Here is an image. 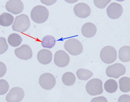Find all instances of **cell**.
I'll list each match as a JSON object with an SVG mask.
<instances>
[{
  "label": "cell",
  "mask_w": 130,
  "mask_h": 102,
  "mask_svg": "<svg viewBox=\"0 0 130 102\" xmlns=\"http://www.w3.org/2000/svg\"><path fill=\"white\" fill-rule=\"evenodd\" d=\"M97 31L96 26L92 23L88 22L85 24L81 28V33L86 38H92L95 36Z\"/></svg>",
  "instance_id": "9a60e30c"
},
{
  "label": "cell",
  "mask_w": 130,
  "mask_h": 102,
  "mask_svg": "<svg viewBox=\"0 0 130 102\" xmlns=\"http://www.w3.org/2000/svg\"><path fill=\"white\" fill-rule=\"evenodd\" d=\"M8 44L4 37L0 38V54H3L8 49Z\"/></svg>",
  "instance_id": "d4e9b609"
},
{
  "label": "cell",
  "mask_w": 130,
  "mask_h": 102,
  "mask_svg": "<svg viewBox=\"0 0 130 102\" xmlns=\"http://www.w3.org/2000/svg\"><path fill=\"white\" fill-rule=\"evenodd\" d=\"M126 73V68L120 63L114 64L108 66L106 69V74L109 77L118 78Z\"/></svg>",
  "instance_id": "52a82bcc"
},
{
  "label": "cell",
  "mask_w": 130,
  "mask_h": 102,
  "mask_svg": "<svg viewBox=\"0 0 130 102\" xmlns=\"http://www.w3.org/2000/svg\"><path fill=\"white\" fill-rule=\"evenodd\" d=\"M118 101H126V102H129L130 101V96L129 95H122L118 99Z\"/></svg>",
  "instance_id": "83f0119b"
},
{
  "label": "cell",
  "mask_w": 130,
  "mask_h": 102,
  "mask_svg": "<svg viewBox=\"0 0 130 102\" xmlns=\"http://www.w3.org/2000/svg\"><path fill=\"white\" fill-rule=\"evenodd\" d=\"M15 55L22 60H29L32 57V52L30 46L24 44L14 50Z\"/></svg>",
  "instance_id": "4fadbf2b"
},
{
  "label": "cell",
  "mask_w": 130,
  "mask_h": 102,
  "mask_svg": "<svg viewBox=\"0 0 130 102\" xmlns=\"http://www.w3.org/2000/svg\"><path fill=\"white\" fill-rule=\"evenodd\" d=\"M13 16L7 12H3L0 15V25L3 27H9L14 24Z\"/></svg>",
  "instance_id": "2e32d148"
},
{
  "label": "cell",
  "mask_w": 130,
  "mask_h": 102,
  "mask_svg": "<svg viewBox=\"0 0 130 102\" xmlns=\"http://www.w3.org/2000/svg\"><path fill=\"white\" fill-rule=\"evenodd\" d=\"M104 89L108 93H115L118 89L117 82L112 79L107 80L104 84Z\"/></svg>",
  "instance_id": "ac0fdd59"
},
{
  "label": "cell",
  "mask_w": 130,
  "mask_h": 102,
  "mask_svg": "<svg viewBox=\"0 0 130 102\" xmlns=\"http://www.w3.org/2000/svg\"><path fill=\"white\" fill-rule=\"evenodd\" d=\"M64 47L67 52L74 56L80 55L83 52V45L81 42L74 38L68 39L65 42Z\"/></svg>",
  "instance_id": "3957f363"
},
{
  "label": "cell",
  "mask_w": 130,
  "mask_h": 102,
  "mask_svg": "<svg viewBox=\"0 0 130 102\" xmlns=\"http://www.w3.org/2000/svg\"><path fill=\"white\" fill-rule=\"evenodd\" d=\"M56 2V0H55V1H41L42 3H44V4L47 5H52L55 3Z\"/></svg>",
  "instance_id": "f546056e"
},
{
  "label": "cell",
  "mask_w": 130,
  "mask_h": 102,
  "mask_svg": "<svg viewBox=\"0 0 130 102\" xmlns=\"http://www.w3.org/2000/svg\"><path fill=\"white\" fill-rule=\"evenodd\" d=\"M55 43H56V40L55 37L52 35H46L42 40V46L45 48L51 49L55 46Z\"/></svg>",
  "instance_id": "d6986e66"
},
{
  "label": "cell",
  "mask_w": 130,
  "mask_h": 102,
  "mask_svg": "<svg viewBox=\"0 0 130 102\" xmlns=\"http://www.w3.org/2000/svg\"><path fill=\"white\" fill-rule=\"evenodd\" d=\"M0 65H1V74H0V77H3L4 76L5 73H6V70H7V68L5 65V64L3 63L2 62H0Z\"/></svg>",
  "instance_id": "4316f807"
},
{
  "label": "cell",
  "mask_w": 130,
  "mask_h": 102,
  "mask_svg": "<svg viewBox=\"0 0 130 102\" xmlns=\"http://www.w3.org/2000/svg\"><path fill=\"white\" fill-rule=\"evenodd\" d=\"M5 8L8 12L13 14H18L23 11L24 5L20 0H10L6 3Z\"/></svg>",
  "instance_id": "8fae6325"
},
{
  "label": "cell",
  "mask_w": 130,
  "mask_h": 102,
  "mask_svg": "<svg viewBox=\"0 0 130 102\" xmlns=\"http://www.w3.org/2000/svg\"><path fill=\"white\" fill-rule=\"evenodd\" d=\"M119 88L123 92L130 91V78L127 77H122L119 80Z\"/></svg>",
  "instance_id": "603a6c76"
},
{
  "label": "cell",
  "mask_w": 130,
  "mask_h": 102,
  "mask_svg": "<svg viewBox=\"0 0 130 102\" xmlns=\"http://www.w3.org/2000/svg\"><path fill=\"white\" fill-rule=\"evenodd\" d=\"M111 2V0H94V3L96 7L99 9H104L107 6V5Z\"/></svg>",
  "instance_id": "484cf974"
},
{
  "label": "cell",
  "mask_w": 130,
  "mask_h": 102,
  "mask_svg": "<svg viewBox=\"0 0 130 102\" xmlns=\"http://www.w3.org/2000/svg\"><path fill=\"white\" fill-rule=\"evenodd\" d=\"M39 84L45 90H51L55 87L56 79L53 74L50 73H44L39 77Z\"/></svg>",
  "instance_id": "8992f818"
},
{
  "label": "cell",
  "mask_w": 130,
  "mask_h": 102,
  "mask_svg": "<svg viewBox=\"0 0 130 102\" xmlns=\"http://www.w3.org/2000/svg\"><path fill=\"white\" fill-rule=\"evenodd\" d=\"M74 12L79 18H85L89 16L91 14V9L86 3H79L74 6Z\"/></svg>",
  "instance_id": "7c38bea8"
},
{
  "label": "cell",
  "mask_w": 130,
  "mask_h": 102,
  "mask_svg": "<svg viewBox=\"0 0 130 102\" xmlns=\"http://www.w3.org/2000/svg\"><path fill=\"white\" fill-rule=\"evenodd\" d=\"M86 90L89 94L96 96L103 93V83L100 79H92L86 84Z\"/></svg>",
  "instance_id": "277c9868"
},
{
  "label": "cell",
  "mask_w": 130,
  "mask_h": 102,
  "mask_svg": "<svg viewBox=\"0 0 130 102\" xmlns=\"http://www.w3.org/2000/svg\"><path fill=\"white\" fill-rule=\"evenodd\" d=\"M70 62V57L64 51L59 50L55 53L54 63L60 68L67 66Z\"/></svg>",
  "instance_id": "30bf717a"
},
{
  "label": "cell",
  "mask_w": 130,
  "mask_h": 102,
  "mask_svg": "<svg viewBox=\"0 0 130 102\" xmlns=\"http://www.w3.org/2000/svg\"><path fill=\"white\" fill-rule=\"evenodd\" d=\"M119 59L124 62H129L130 61V47L125 46L122 47L118 52Z\"/></svg>",
  "instance_id": "e0dca14e"
},
{
  "label": "cell",
  "mask_w": 130,
  "mask_h": 102,
  "mask_svg": "<svg viewBox=\"0 0 130 102\" xmlns=\"http://www.w3.org/2000/svg\"><path fill=\"white\" fill-rule=\"evenodd\" d=\"M75 76L72 72H66L62 75V81L65 85L72 86L75 83Z\"/></svg>",
  "instance_id": "ffe728a7"
},
{
  "label": "cell",
  "mask_w": 130,
  "mask_h": 102,
  "mask_svg": "<svg viewBox=\"0 0 130 102\" xmlns=\"http://www.w3.org/2000/svg\"><path fill=\"white\" fill-rule=\"evenodd\" d=\"M52 53L51 51L47 49H41L37 53V60L40 64H48L52 62Z\"/></svg>",
  "instance_id": "5bb4252c"
},
{
  "label": "cell",
  "mask_w": 130,
  "mask_h": 102,
  "mask_svg": "<svg viewBox=\"0 0 130 102\" xmlns=\"http://www.w3.org/2000/svg\"><path fill=\"white\" fill-rule=\"evenodd\" d=\"M31 23L26 14H21L15 18L12 25V30L18 33H25L29 28Z\"/></svg>",
  "instance_id": "7a4b0ae2"
},
{
  "label": "cell",
  "mask_w": 130,
  "mask_h": 102,
  "mask_svg": "<svg viewBox=\"0 0 130 102\" xmlns=\"http://www.w3.org/2000/svg\"><path fill=\"white\" fill-rule=\"evenodd\" d=\"M25 96V92L22 88L14 87L9 91L6 96L8 102H20L22 100Z\"/></svg>",
  "instance_id": "ba28073f"
},
{
  "label": "cell",
  "mask_w": 130,
  "mask_h": 102,
  "mask_svg": "<svg viewBox=\"0 0 130 102\" xmlns=\"http://www.w3.org/2000/svg\"><path fill=\"white\" fill-rule=\"evenodd\" d=\"M117 52L115 47L107 46L103 47L100 52V58L105 64H111L117 59Z\"/></svg>",
  "instance_id": "5b68a950"
},
{
  "label": "cell",
  "mask_w": 130,
  "mask_h": 102,
  "mask_svg": "<svg viewBox=\"0 0 130 102\" xmlns=\"http://www.w3.org/2000/svg\"><path fill=\"white\" fill-rule=\"evenodd\" d=\"M92 102L94 101H98V102H107V99L104 97V96H100V97H97V98H94L91 100Z\"/></svg>",
  "instance_id": "f1b7e54d"
},
{
  "label": "cell",
  "mask_w": 130,
  "mask_h": 102,
  "mask_svg": "<svg viewBox=\"0 0 130 102\" xmlns=\"http://www.w3.org/2000/svg\"><path fill=\"white\" fill-rule=\"evenodd\" d=\"M107 14L111 19H117L120 18L123 13V7L119 3H111L107 8Z\"/></svg>",
  "instance_id": "9c48e42d"
},
{
  "label": "cell",
  "mask_w": 130,
  "mask_h": 102,
  "mask_svg": "<svg viewBox=\"0 0 130 102\" xmlns=\"http://www.w3.org/2000/svg\"><path fill=\"white\" fill-rule=\"evenodd\" d=\"M49 17V11L42 5H37L32 9L31 12V18L34 22L37 24H43Z\"/></svg>",
  "instance_id": "6da1fadb"
},
{
  "label": "cell",
  "mask_w": 130,
  "mask_h": 102,
  "mask_svg": "<svg viewBox=\"0 0 130 102\" xmlns=\"http://www.w3.org/2000/svg\"><path fill=\"white\" fill-rule=\"evenodd\" d=\"M9 84L7 81L4 79L0 80V95H3L8 92Z\"/></svg>",
  "instance_id": "cb8c5ba5"
},
{
  "label": "cell",
  "mask_w": 130,
  "mask_h": 102,
  "mask_svg": "<svg viewBox=\"0 0 130 102\" xmlns=\"http://www.w3.org/2000/svg\"><path fill=\"white\" fill-rule=\"evenodd\" d=\"M22 42V37L17 33H12L8 37V43L12 47H18Z\"/></svg>",
  "instance_id": "44dd1931"
},
{
  "label": "cell",
  "mask_w": 130,
  "mask_h": 102,
  "mask_svg": "<svg viewBox=\"0 0 130 102\" xmlns=\"http://www.w3.org/2000/svg\"><path fill=\"white\" fill-rule=\"evenodd\" d=\"M77 77L79 80H83V81H86V80L90 79L92 76H93V73L90 70H89L84 69V68H80L76 72Z\"/></svg>",
  "instance_id": "7402d4cb"
}]
</instances>
